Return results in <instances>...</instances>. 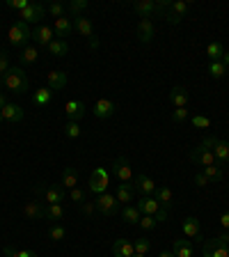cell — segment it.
<instances>
[{"label": "cell", "instance_id": "6da1fadb", "mask_svg": "<svg viewBox=\"0 0 229 257\" xmlns=\"http://www.w3.org/2000/svg\"><path fill=\"white\" fill-rule=\"evenodd\" d=\"M215 143H218V138H213V136H206V138L202 140V143L195 147V150L190 152V159L195 161V163H199V166H215L218 161H215V154H213V147Z\"/></svg>", "mask_w": 229, "mask_h": 257}, {"label": "cell", "instance_id": "7a4b0ae2", "mask_svg": "<svg viewBox=\"0 0 229 257\" xmlns=\"http://www.w3.org/2000/svg\"><path fill=\"white\" fill-rule=\"evenodd\" d=\"M28 76L26 71L21 69V67H10V71L5 74V78H3V87H5L7 92H12V94H23V92H28Z\"/></svg>", "mask_w": 229, "mask_h": 257}, {"label": "cell", "instance_id": "3957f363", "mask_svg": "<svg viewBox=\"0 0 229 257\" xmlns=\"http://www.w3.org/2000/svg\"><path fill=\"white\" fill-rule=\"evenodd\" d=\"M30 39H32V30H30V26L23 21L12 23L10 30H7V42L14 48H26Z\"/></svg>", "mask_w": 229, "mask_h": 257}, {"label": "cell", "instance_id": "277c9868", "mask_svg": "<svg viewBox=\"0 0 229 257\" xmlns=\"http://www.w3.org/2000/svg\"><path fill=\"white\" fill-rule=\"evenodd\" d=\"M94 207H96V214L106 216V218H112L122 211V204L117 202L115 193H103V195H96L94 200Z\"/></svg>", "mask_w": 229, "mask_h": 257}, {"label": "cell", "instance_id": "5b68a950", "mask_svg": "<svg viewBox=\"0 0 229 257\" xmlns=\"http://www.w3.org/2000/svg\"><path fill=\"white\" fill-rule=\"evenodd\" d=\"M108 184H110V175H108L106 168H96L92 170L90 182H87V191L94 193V195H103L108 193Z\"/></svg>", "mask_w": 229, "mask_h": 257}, {"label": "cell", "instance_id": "8992f818", "mask_svg": "<svg viewBox=\"0 0 229 257\" xmlns=\"http://www.w3.org/2000/svg\"><path fill=\"white\" fill-rule=\"evenodd\" d=\"M48 12H46V5H42V3H32L30 0V5L26 7L23 12H19V21H23V23H37V26H42V21H44V16H46Z\"/></svg>", "mask_w": 229, "mask_h": 257}, {"label": "cell", "instance_id": "52a82bcc", "mask_svg": "<svg viewBox=\"0 0 229 257\" xmlns=\"http://www.w3.org/2000/svg\"><path fill=\"white\" fill-rule=\"evenodd\" d=\"M192 3H186V0H174L170 5V10L163 14V19H165L167 23H172V26H179V23L186 19V14L190 12Z\"/></svg>", "mask_w": 229, "mask_h": 257}, {"label": "cell", "instance_id": "ba28073f", "mask_svg": "<svg viewBox=\"0 0 229 257\" xmlns=\"http://www.w3.org/2000/svg\"><path fill=\"white\" fill-rule=\"evenodd\" d=\"M112 175H115V179H117L119 184H133V168H131V163H128L126 156H117L115 159V163H112Z\"/></svg>", "mask_w": 229, "mask_h": 257}, {"label": "cell", "instance_id": "9c48e42d", "mask_svg": "<svg viewBox=\"0 0 229 257\" xmlns=\"http://www.w3.org/2000/svg\"><path fill=\"white\" fill-rule=\"evenodd\" d=\"M32 39L37 42V48H48V44H51V42L55 39L53 26H46V23L37 26L35 30H32Z\"/></svg>", "mask_w": 229, "mask_h": 257}, {"label": "cell", "instance_id": "30bf717a", "mask_svg": "<svg viewBox=\"0 0 229 257\" xmlns=\"http://www.w3.org/2000/svg\"><path fill=\"white\" fill-rule=\"evenodd\" d=\"M0 115H3V122H10V124H21L23 117H26L23 108L16 106V103H10V101L0 108Z\"/></svg>", "mask_w": 229, "mask_h": 257}, {"label": "cell", "instance_id": "8fae6325", "mask_svg": "<svg viewBox=\"0 0 229 257\" xmlns=\"http://www.w3.org/2000/svg\"><path fill=\"white\" fill-rule=\"evenodd\" d=\"M64 115L69 122H80V119L85 117V103L78 101V99H69V101L64 103Z\"/></svg>", "mask_w": 229, "mask_h": 257}, {"label": "cell", "instance_id": "7c38bea8", "mask_svg": "<svg viewBox=\"0 0 229 257\" xmlns=\"http://www.w3.org/2000/svg\"><path fill=\"white\" fill-rule=\"evenodd\" d=\"M135 207L140 209V214L142 216H154V218H156V214L160 211V204H158V200H156L154 195H142Z\"/></svg>", "mask_w": 229, "mask_h": 257}, {"label": "cell", "instance_id": "4fadbf2b", "mask_svg": "<svg viewBox=\"0 0 229 257\" xmlns=\"http://www.w3.org/2000/svg\"><path fill=\"white\" fill-rule=\"evenodd\" d=\"M23 216L28 220H44V211H46V204H42L39 200H30V202L23 204Z\"/></svg>", "mask_w": 229, "mask_h": 257}, {"label": "cell", "instance_id": "5bb4252c", "mask_svg": "<svg viewBox=\"0 0 229 257\" xmlns=\"http://www.w3.org/2000/svg\"><path fill=\"white\" fill-rule=\"evenodd\" d=\"M154 37H156L154 21H151V19H140L138 21V39L142 44H149V42H154Z\"/></svg>", "mask_w": 229, "mask_h": 257}, {"label": "cell", "instance_id": "9a60e30c", "mask_svg": "<svg viewBox=\"0 0 229 257\" xmlns=\"http://www.w3.org/2000/svg\"><path fill=\"white\" fill-rule=\"evenodd\" d=\"M115 198H117V202L122 204V207H128V204L135 200V186L133 184H117Z\"/></svg>", "mask_w": 229, "mask_h": 257}, {"label": "cell", "instance_id": "2e32d148", "mask_svg": "<svg viewBox=\"0 0 229 257\" xmlns=\"http://www.w3.org/2000/svg\"><path fill=\"white\" fill-rule=\"evenodd\" d=\"M115 110H117V106H115V101L112 99H99V101L94 103V117L96 119H108L115 115Z\"/></svg>", "mask_w": 229, "mask_h": 257}, {"label": "cell", "instance_id": "e0dca14e", "mask_svg": "<svg viewBox=\"0 0 229 257\" xmlns=\"http://www.w3.org/2000/svg\"><path fill=\"white\" fill-rule=\"evenodd\" d=\"M64 191L67 188L62 184H46V191H44V202L46 204H60L64 200Z\"/></svg>", "mask_w": 229, "mask_h": 257}, {"label": "cell", "instance_id": "ac0fdd59", "mask_svg": "<svg viewBox=\"0 0 229 257\" xmlns=\"http://www.w3.org/2000/svg\"><path fill=\"white\" fill-rule=\"evenodd\" d=\"M133 186H135V193H140V195H154L156 193V182L151 179V177L147 175H138L133 179Z\"/></svg>", "mask_w": 229, "mask_h": 257}, {"label": "cell", "instance_id": "d6986e66", "mask_svg": "<svg viewBox=\"0 0 229 257\" xmlns=\"http://www.w3.org/2000/svg\"><path fill=\"white\" fill-rule=\"evenodd\" d=\"M188 101H190V94H188V87L176 85L170 90V103L174 108H188Z\"/></svg>", "mask_w": 229, "mask_h": 257}, {"label": "cell", "instance_id": "ffe728a7", "mask_svg": "<svg viewBox=\"0 0 229 257\" xmlns=\"http://www.w3.org/2000/svg\"><path fill=\"white\" fill-rule=\"evenodd\" d=\"M53 32H55V39H64V37H69L71 32H74V21H71L69 16L55 19V21H53Z\"/></svg>", "mask_w": 229, "mask_h": 257}, {"label": "cell", "instance_id": "44dd1931", "mask_svg": "<svg viewBox=\"0 0 229 257\" xmlns=\"http://www.w3.org/2000/svg\"><path fill=\"white\" fill-rule=\"evenodd\" d=\"M46 87L51 92H60L67 87V74L64 71H48L46 74Z\"/></svg>", "mask_w": 229, "mask_h": 257}, {"label": "cell", "instance_id": "7402d4cb", "mask_svg": "<svg viewBox=\"0 0 229 257\" xmlns=\"http://www.w3.org/2000/svg\"><path fill=\"white\" fill-rule=\"evenodd\" d=\"M133 12L140 14V19H151L154 14H158V10H156V0H135Z\"/></svg>", "mask_w": 229, "mask_h": 257}, {"label": "cell", "instance_id": "603a6c76", "mask_svg": "<svg viewBox=\"0 0 229 257\" xmlns=\"http://www.w3.org/2000/svg\"><path fill=\"white\" fill-rule=\"evenodd\" d=\"M181 232L186 234V239H197L199 232H202V227H199V218L188 216V218L181 223Z\"/></svg>", "mask_w": 229, "mask_h": 257}, {"label": "cell", "instance_id": "cb8c5ba5", "mask_svg": "<svg viewBox=\"0 0 229 257\" xmlns=\"http://www.w3.org/2000/svg\"><path fill=\"white\" fill-rule=\"evenodd\" d=\"M74 30L87 39L94 37V26H92V21L85 19V16H74Z\"/></svg>", "mask_w": 229, "mask_h": 257}, {"label": "cell", "instance_id": "d4e9b609", "mask_svg": "<svg viewBox=\"0 0 229 257\" xmlns=\"http://www.w3.org/2000/svg\"><path fill=\"white\" fill-rule=\"evenodd\" d=\"M60 184H62L67 191H71V188L78 186V170H76L74 166H67L62 170V177H60Z\"/></svg>", "mask_w": 229, "mask_h": 257}, {"label": "cell", "instance_id": "484cf974", "mask_svg": "<svg viewBox=\"0 0 229 257\" xmlns=\"http://www.w3.org/2000/svg\"><path fill=\"white\" fill-rule=\"evenodd\" d=\"M112 255L115 257H133L135 250H133V243L128 239H117L112 243Z\"/></svg>", "mask_w": 229, "mask_h": 257}, {"label": "cell", "instance_id": "4316f807", "mask_svg": "<svg viewBox=\"0 0 229 257\" xmlns=\"http://www.w3.org/2000/svg\"><path fill=\"white\" fill-rule=\"evenodd\" d=\"M154 198L158 200L160 207L170 211V209H172V200H174V193H172L170 186H158V188H156V193H154Z\"/></svg>", "mask_w": 229, "mask_h": 257}, {"label": "cell", "instance_id": "83f0119b", "mask_svg": "<svg viewBox=\"0 0 229 257\" xmlns=\"http://www.w3.org/2000/svg\"><path fill=\"white\" fill-rule=\"evenodd\" d=\"M204 257H229L227 246H218V241L211 239L204 243Z\"/></svg>", "mask_w": 229, "mask_h": 257}, {"label": "cell", "instance_id": "f1b7e54d", "mask_svg": "<svg viewBox=\"0 0 229 257\" xmlns=\"http://www.w3.org/2000/svg\"><path fill=\"white\" fill-rule=\"evenodd\" d=\"M122 218H124V223L126 225H138L140 223V218H142V214H140V209L135 207V204H128V207H122Z\"/></svg>", "mask_w": 229, "mask_h": 257}, {"label": "cell", "instance_id": "f546056e", "mask_svg": "<svg viewBox=\"0 0 229 257\" xmlns=\"http://www.w3.org/2000/svg\"><path fill=\"white\" fill-rule=\"evenodd\" d=\"M172 252L174 257H192V246L188 239H174L172 243Z\"/></svg>", "mask_w": 229, "mask_h": 257}, {"label": "cell", "instance_id": "4dcf8cb0", "mask_svg": "<svg viewBox=\"0 0 229 257\" xmlns=\"http://www.w3.org/2000/svg\"><path fill=\"white\" fill-rule=\"evenodd\" d=\"M39 51H42V48L30 46V44H28L26 48H21V53H19V60H21V64H35L39 60Z\"/></svg>", "mask_w": 229, "mask_h": 257}, {"label": "cell", "instance_id": "1f68e13d", "mask_svg": "<svg viewBox=\"0 0 229 257\" xmlns=\"http://www.w3.org/2000/svg\"><path fill=\"white\" fill-rule=\"evenodd\" d=\"M51 99H53V92L48 90V87H39V90L32 94V103L39 108H46L48 103H51Z\"/></svg>", "mask_w": 229, "mask_h": 257}, {"label": "cell", "instance_id": "d6a6232c", "mask_svg": "<svg viewBox=\"0 0 229 257\" xmlns=\"http://www.w3.org/2000/svg\"><path fill=\"white\" fill-rule=\"evenodd\" d=\"M48 53L55 55V58H64V55L69 53V44L64 42V39H53V42L48 44Z\"/></svg>", "mask_w": 229, "mask_h": 257}, {"label": "cell", "instance_id": "836d02e7", "mask_svg": "<svg viewBox=\"0 0 229 257\" xmlns=\"http://www.w3.org/2000/svg\"><path fill=\"white\" fill-rule=\"evenodd\" d=\"M213 154L218 163H229V140H218L213 147Z\"/></svg>", "mask_w": 229, "mask_h": 257}, {"label": "cell", "instance_id": "e575fe53", "mask_svg": "<svg viewBox=\"0 0 229 257\" xmlns=\"http://www.w3.org/2000/svg\"><path fill=\"white\" fill-rule=\"evenodd\" d=\"M206 55H208V60L211 62H222V58H224V46L220 42H211L206 46Z\"/></svg>", "mask_w": 229, "mask_h": 257}, {"label": "cell", "instance_id": "d590c367", "mask_svg": "<svg viewBox=\"0 0 229 257\" xmlns=\"http://www.w3.org/2000/svg\"><path fill=\"white\" fill-rule=\"evenodd\" d=\"M62 216H64L62 204H46V211H44V218L46 220H62Z\"/></svg>", "mask_w": 229, "mask_h": 257}, {"label": "cell", "instance_id": "8d00e7d4", "mask_svg": "<svg viewBox=\"0 0 229 257\" xmlns=\"http://www.w3.org/2000/svg\"><path fill=\"white\" fill-rule=\"evenodd\" d=\"M202 172L208 177V182H211V184H213V182H222V179H224V172H222V168H220L218 163H215V166H206Z\"/></svg>", "mask_w": 229, "mask_h": 257}, {"label": "cell", "instance_id": "74e56055", "mask_svg": "<svg viewBox=\"0 0 229 257\" xmlns=\"http://www.w3.org/2000/svg\"><path fill=\"white\" fill-rule=\"evenodd\" d=\"M208 74H211V78L220 80V78H224V74H227V67H224V62H211L208 64Z\"/></svg>", "mask_w": 229, "mask_h": 257}, {"label": "cell", "instance_id": "f35d334b", "mask_svg": "<svg viewBox=\"0 0 229 257\" xmlns=\"http://www.w3.org/2000/svg\"><path fill=\"white\" fill-rule=\"evenodd\" d=\"M46 12L53 16V21H55V19H62V16H64V5H62V3H58V0H53V3H48V5H46Z\"/></svg>", "mask_w": 229, "mask_h": 257}, {"label": "cell", "instance_id": "ab89813d", "mask_svg": "<svg viewBox=\"0 0 229 257\" xmlns=\"http://www.w3.org/2000/svg\"><path fill=\"white\" fill-rule=\"evenodd\" d=\"M133 250H135V255H147V252L151 250V241L149 239H138V241H133Z\"/></svg>", "mask_w": 229, "mask_h": 257}, {"label": "cell", "instance_id": "60d3db41", "mask_svg": "<svg viewBox=\"0 0 229 257\" xmlns=\"http://www.w3.org/2000/svg\"><path fill=\"white\" fill-rule=\"evenodd\" d=\"M188 117H190V110H188V108H174V110H172V122L174 124H183Z\"/></svg>", "mask_w": 229, "mask_h": 257}, {"label": "cell", "instance_id": "b9f144b4", "mask_svg": "<svg viewBox=\"0 0 229 257\" xmlns=\"http://www.w3.org/2000/svg\"><path fill=\"white\" fill-rule=\"evenodd\" d=\"M90 7V3L87 0H71L69 3V10L74 12V16H83V12Z\"/></svg>", "mask_w": 229, "mask_h": 257}, {"label": "cell", "instance_id": "7bdbcfd3", "mask_svg": "<svg viewBox=\"0 0 229 257\" xmlns=\"http://www.w3.org/2000/svg\"><path fill=\"white\" fill-rule=\"evenodd\" d=\"M64 136L71 140H76L80 136V124L78 122H67L64 124Z\"/></svg>", "mask_w": 229, "mask_h": 257}, {"label": "cell", "instance_id": "ee69618b", "mask_svg": "<svg viewBox=\"0 0 229 257\" xmlns=\"http://www.w3.org/2000/svg\"><path fill=\"white\" fill-rule=\"evenodd\" d=\"M3 252H5L7 257H37L35 250H14V248H10V246L3 248Z\"/></svg>", "mask_w": 229, "mask_h": 257}, {"label": "cell", "instance_id": "f6af8a7d", "mask_svg": "<svg viewBox=\"0 0 229 257\" xmlns=\"http://www.w3.org/2000/svg\"><path fill=\"white\" fill-rule=\"evenodd\" d=\"M85 195H87V193L83 191L80 186H76V188H71V191H69V200L74 204H83V202H85Z\"/></svg>", "mask_w": 229, "mask_h": 257}, {"label": "cell", "instance_id": "bcb514c9", "mask_svg": "<svg viewBox=\"0 0 229 257\" xmlns=\"http://www.w3.org/2000/svg\"><path fill=\"white\" fill-rule=\"evenodd\" d=\"M48 236H51V241H62L64 236H67V232H64L62 225H51V230H48Z\"/></svg>", "mask_w": 229, "mask_h": 257}, {"label": "cell", "instance_id": "7dc6e473", "mask_svg": "<svg viewBox=\"0 0 229 257\" xmlns=\"http://www.w3.org/2000/svg\"><path fill=\"white\" fill-rule=\"evenodd\" d=\"M138 225H140V227H142L144 232H151V230H156V225H158V220H156L154 216H142Z\"/></svg>", "mask_w": 229, "mask_h": 257}, {"label": "cell", "instance_id": "c3c4849f", "mask_svg": "<svg viewBox=\"0 0 229 257\" xmlns=\"http://www.w3.org/2000/svg\"><path fill=\"white\" fill-rule=\"evenodd\" d=\"M190 124L195 128H211V119L204 117V115H192L190 117Z\"/></svg>", "mask_w": 229, "mask_h": 257}, {"label": "cell", "instance_id": "681fc988", "mask_svg": "<svg viewBox=\"0 0 229 257\" xmlns=\"http://www.w3.org/2000/svg\"><path fill=\"white\" fill-rule=\"evenodd\" d=\"M7 71H10V60H7L5 51H0V85H3V78H5Z\"/></svg>", "mask_w": 229, "mask_h": 257}, {"label": "cell", "instance_id": "f907efd6", "mask_svg": "<svg viewBox=\"0 0 229 257\" xmlns=\"http://www.w3.org/2000/svg\"><path fill=\"white\" fill-rule=\"evenodd\" d=\"M192 184H195V186H197V188H206L211 182H208V177L204 175V172H197V175L192 177Z\"/></svg>", "mask_w": 229, "mask_h": 257}, {"label": "cell", "instance_id": "816d5d0a", "mask_svg": "<svg viewBox=\"0 0 229 257\" xmlns=\"http://www.w3.org/2000/svg\"><path fill=\"white\" fill-rule=\"evenodd\" d=\"M7 5H10L12 10H16V12H23L28 5H30V0H10Z\"/></svg>", "mask_w": 229, "mask_h": 257}, {"label": "cell", "instance_id": "f5cc1de1", "mask_svg": "<svg viewBox=\"0 0 229 257\" xmlns=\"http://www.w3.org/2000/svg\"><path fill=\"white\" fill-rule=\"evenodd\" d=\"M80 209H83V214H87V216H90V214H96L94 202H87V200H85L83 204H80Z\"/></svg>", "mask_w": 229, "mask_h": 257}, {"label": "cell", "instance_id": "db71d44e", "mask_svg": "<svg viewBox=\"0 0 229 257\" xmlns=\"http://www.w3.org/2000/svg\"><path fill=\"white\" fill-rule=\"evenodd\" d=\"M215 241H218V246H229V230H224V234L215 236Z\"/></svg>", "mask_w": 229, "mask_h": 257}, {"label": "cell", "instance_id": "11a10c76", "mask_svg": "<svg viewBox=\"0 0 229 257\" xmlns=\"http://www.w3.org/2000/svg\"><path fill=\"white\" fill-rule=\"evenodd\" d=\"M167 216H170V211H167V209H163V207H160V211H158V214H156V220H158V223H165V220H167Z\"/></svg>", "mask_w": 229, "mask_h": 257}, {"label": "cell", "instance_id": "9f6ffc18", "mask_svg": "<svg viewBox=\"0 0 229 257\" xmlns=\"http://www.w3.org/2000/svg\"><path fill=\"white\" fill-rule=\"evenodd\" d=\"M220 225H222L224 230H229V211H222V216H220Z\"/></svg>", "mask_w": 229, "mask_h": 257}, {"label": "cell", "instance_id": "6f0895ef", "mask_svg": "<svg viewBox=\"0 0 229 257\" xmlns=\"http://www.w3.org/2000/svg\"><path fill=\"white\" fill-rule=\"evenodd\" d=\"M87 42H90V48H92V51H96V48H99V37H96V35H94V37H90Z\"/></svg>", "mask_w": 229, "mask_h": 257}, {"label": "cell", "instance_id": "680465c9", "mask_svg": "<svg viewBox=\"0 0 229 257\" xmlns=\"http://www.w3.org/2000/svg\"><path fill=\"white\" fill-rule=\"evenodd\" d=\"M222 62H224V67H229V51H224V58H222Z\"/></svg>", "mask_w": 229, "mask_h": 257}, {"label": "cell", "instance_id": "91938a15", "mask_svg": "<svg viewBox=\"0 0 229 257\" xmlns=\"http://www.w3.org/2000/svg\"><path fill=\"white\" fill-rule=\"evenodd\" d=\"M158 257H174V252H170V250H163Z\"/></svg>", "mask_w": 229, "mask_h": 257}, {"label": "cell", "instance_id": "94428289", "mask_svg": "<svg viewBox=\"0 0 229 257\" xmlns=\"http://www.w3.org/2000/svg\"><path fill=\"white\" fill-rule=\"evenodd\" d=\"M5 103H7V99H5V94H3V92H0V108L5 106Z\"/></svg>", "mask_w": 229, "mask_h": 257}, {"label": "cell", "instance_id": "6125c7cd", "mask_svg": "<svg viewBox=\"0 0 229 257\" xmlns=\"http://www.w3.org/2000/svg\"><path fill=\"white\" fill-rule=\"evenodd\" d=\"M133 257H147V255H133Z\"/></svg>", "mask_w": 229, "mask_h": 257}, {"label": "cell", "instance_id": "be15d7a7", "mask_svg": "<svg viewBox=\"0 0 229 257\" xmlns=\"http://www.w3.org/2000/svg\"><path fill=\"white\" fill-rule=\"evenodd\" d=\"M0 124H3V115H0Z\"/></svg>", "mask_w": 229, "mask_h": 257}, {"label": "cell", "instance_id": "e7e4bbea", "mask_svg": "<svg viewBox=\"0 0 229 257\" xmlns=\"http://www.w3.org/2000/svg\"><path fill=\"white\" fill-rule=\"evenodd\" d=\"M227 250H229V246H227Z\"/></svg>", "mask_w": 229, "mask_h": 257}]
</instances>
